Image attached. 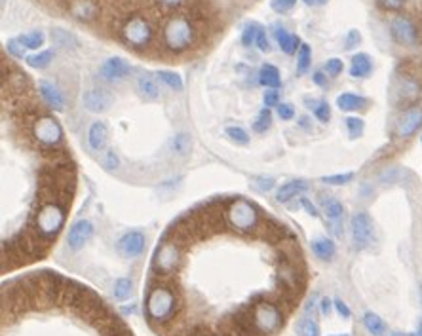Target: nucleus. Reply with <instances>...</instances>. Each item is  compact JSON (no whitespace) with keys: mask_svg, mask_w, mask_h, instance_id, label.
I'll return each mask as SVG.
<instances>
[{"mask_svg":"<svg viewBox=\"0 0 422 336\" xmlns=\"http://www.w3.org/2000/svg\"><path fill=\"white\" fill-rule=\"evenodd\" d=\"M194 23L185 16H169L162 25V46L172 53H183L191 50L198 40Z\"/></svg>","mask_w":422,"mask_h":336,"instance_id":"f257e3e1","label":"nucleus"},{"mask_svg":"<svg viewBox=\"0 0 422 336\" xmlns=\"http://www.w3.org/2000/svg\"><path fill=\"white\" fill-rule=\"evenodd\" d=\"M145 308L152 325H166L179 312V295L168 285H154L147 293Z\"/></svg>","mask_w":422,"mask_h":336,"instance_id":"f03ea898","label":"nucleus"},{"mask_svg":"<svg viewBox=\"0 0 422 336\" xmlns=\"http://www.w3.org/2000/svg\"><path fill=\"white\" fill-rule=\"evenodd\" d=\"M65 220H67V205L59 202H44L35 215L36 236L46 244L52 242L65 227Z\"/></svg>","mask_w":422,"mask_h":336,"instance_id":"7ed1b4c3","label":"nucleus"},{"mask_svg":"<svg viewBox=\"0 0 422 336\" xmlns=\"http://www.w3.org/2000/svg\"><path fill=\"white\" fill-rule=\"evenodd\" d=\"M249 310H251V318H253V325L259 336L274 335L284 325V312L278 302L266 300L263 296H255L249 304Z\"/></svg>","mask_w":422,"mask_h":336,"instance_id":"20e7f679","label":"nucleus"},{"mask_svg":"<svg viewBox=\"0 0 422 336\" xmlns=\"http://www.w3.org/2000/svg\"><path fill=\"white\" fill-rule=\"evenodd\" d=\"M226 224L234 228L240 234H251L259 230L260 227V215L259 209L255 207L253 203H249L243 197H236L228 203L225 211Z\"/></svg>","mask_w":422,"mask_h":336,"instance_id":"39448f33","label":"nucleus"},{"mask_svg":"<svg viewBox=\"0 0 422 336\" xmlns=\"http://www.w3.org/2000/svg\"><path fill=\"white\" fill-rule=\"evenodd\" d=\"M154 25L147 16H132L120 27V38L133 50H147L154 40Z\"/></svg>","mask_w":422,"mask_h":336,"instance_id":"423d86ee","label":"nucleus"},{"mask_svg":"<svg viewBox=\"0 0 422 336\" xmlns=\"http://www.w3.org/2000/svg\"><path fill=\"white\" fill-rule=\"evenodd\" d=\"M422 97V82L413 72H398L392 84L394 103L401 109H409Z\"/></svg>","mask_w":422,"mask_h":336,"instance_id":"0eeeda50","label":"nucleus"},{"mask_svg":"<svg viewBox=\"0 0 422 336\" xmlns=\"http://www.w3.org/2000/svg\"><path fill=\"white\" fill-rule=\"evenodd\" d=\"M181 264H183V249L179 242L162 239V244L158 245L157 253L152 256V272H157L158 276H169L177 272Z\"/></svg>","mask_w":422,"mask_h":336,"instance_id":"6e6552de","label":"nucleus"},{"mask_svg":"<svg viewBox=\"0 0 422 336\" xmlns=\"http://www.w3.org/2000/svg\"><path fill=\"white\" fill-rule=\"evenodd\" d=\"M33 137L44 148H56L63 143V128L53 116L42 114L33 122Z\"/></svg>","mask_w":422,"mask_h":336,"instance_id":"1a4fd4ad","label":"nucleus"},{"mask_svg":"<svg viewBox=\"0 0 422 336\" xmlns=\"http://www.w3.org/2000/svg\"><path fill=\"white\" fill-rule=\"evenodd\" d=\"M390 35L399 46L405 48H413L418 44L421 40V33H418V27L415 25V21L405 16H396V18L390 21Z\"/></svg>","mask_w":422,"mask_h":336,"instance_id":"9d476101","label":"nucleus"},{"mask_svg":"<svg viewBox=\"0 0 422 336\" xmlns=\"http://www.w3.org/2000/svg\"><path fill=\"white\" fill-rule=\"evenodd\" d=\"M352 228V242L356 249H367L375 242V227L367 213H356L350 220Z\"/></svg>","mask_w":422,"mask_h":336,"instance_id":"9b49d317","label":"nucleus"},{"mask_svg":"<svg viewBox=\"0 0 422 336\" xmlns=\"http://www.w3.org/2000/svg\"><path fill=\"white\" fill-rule=\"evenodd\" d=\"M422 128V107L413 104L409 109H403L401 116L396 124V137L398 139H409Z\"/></svg>","mask_w":422,"mask_h":336,"instance_id":"f8f14e48","label":"nucleus"},{"mask_svg":"<svg viewBox=\"0 0 422 336\" xmlns=\"http://www.w3.org/2000/svg\"><path fill=\"white\" fill-rule=\"evenodd\" d=\"M67 10L75 19L82 23H90L99 18V2L97 0H67Z\"/></svg>","mask_w":422,"mask_h":336,"instance_id":"ddd939ff","label":"nucleus"},{"mask_svg":"<svg viewBox=\"0 0 422 336\" xmlns=\"http://www.w3.org/2000/svg\"><path fill=\"white\" fill-rule=\"evenodd\" d=\"M92 236H93V224L90 222V220L80 219V220H76L75 224L70 227L69 236H67V244H69V247L73 251H80L82 247L92 239Z\"/></svg>","mask_w":422,"mask_h":336,"instance_id":"4468645a","label":"nucleus"},{"mask_svg":"<svg viewBox=\"0 0 422 336\" xmlns=\"http://www.w3.org/2000/svg\"><path fill=\"white\" fill-rule=\"evenodd\" d=\"M145 244V234L137 232V230H132V232L124 234V236L118 239V251H120L124 256H127V259H135V256L143 255Z\"/></svg>","mask_w":422,"mask_h":336,"instance_id":"2eb2a0df","label":"nucleus"},{"mask_svg":"<svg viewBox=\"0 0 422 336\" xmlns=\"http://www.w3.org/2000/svg\"><path fill=\"white\" fill-rule=\"evenodd\" d=\"M82 103L90 112H107L115 103V97L107 90H88L82 95Z\"/></svg>","mask_w":422,"mask_h":336,"instance_id":"dca6fc26","label":"nucleus"},{"mask_svg":"<svg viewBox=\"0 0 422 336\" xmlns=\"http://www.w3.org/2000/svg\"><path fill=\"white\" fill-rule=\"evenodd\" d=\"M132 72V67L126 59L122 58H110L101 65V76L107 82H120Z\"/></svg>","mask_w":422,"mask_h":336,"instance_id":"f3484780","label":"nucleus"},{"mask_svg":"<svg viewBox=\"0 0 422 336\" xmlns=\"http://www.w3.org/2000/svg\"><path fill=\"white\" fill-rule=\"evenodd\" d=\"M324 213L327 217V220L331 222V227H333V232L337 236H341L342 234V219H344V207H342V203L337 200V197H325L324 200Z\"/></svg>","mask_w":422,"mask_h":336,"instance_id":"a211bd4d","label":"nucleus"},{"mask_svg":"<svg viewBox=\"0 0 422 336\" xmlns=\"http://www.w3.org/2000/svg\"><path fill=\"white\" fill-rule=\"evenodd\" d=\"M38 93H41V97L46 101V104L50 109L53 110H63L65 109V99L63 93L59 90L56 84L48 80H41L38 82Z\"/></svg>","mask_w":422,"mask_h":336,"instance_id":"6ab92c4d","label":"nucleus"},{"mask_svg":"<svg viewBox=\"0 0 422 336\" xmlns=\"http://www.w3.org/2000/svg\"><path fill=\"white\" fill-rule=\"evenodd\" d=\"M107 139H109V129L105 126V122H93L88 131V145L95 152H101L107 146Z\"/></svg>","mask_w":422,"mask_h":336,"instance_id":"aec40b11","label":"nucleus"},{"mask_svg":"<svg viewBox=\"0 0 422 336\" xmlns=\"http://www.w3.org/2000/svg\"><path fill=\"white\" fill-rule=\"evenodd\" d=\"M274 36H276L278 46L282 48V50H284L288 55H293V53H297L299 52V48L302 46L301 38L295 35H290V33L284 29V27H276V31H274Z\"/></svg>","mask_w":422,"mask_h":336,"instance_id":"412c9836","label":"nucleus"},{"mask_svg":"<svg viewBox=\"0 0 422 336\" xmlns=\"http://www.w3.org/2000/svg\"><path fill=\"white\" fill-rule=\"evenodd\" d=\"M373 70V59L367 53H356L350 63V76L352 78H365Z\"/></svg>","mask_w":422,"mask_h":336,"instance_id":"4be33fe9","label":"nucleus"},{"mask_svg":"<svg viewBox=\"0 0 422 336\" xmlns=\"http://www.w3.org/2000/svg\"><path fill=\"white\" fill-rule=\"evenodd\" d=\"M308 185H307V180H301V179H297V180H290V183H285L280 190L276 192V197H278V202L280 203H288L291 200V197H297V196H301L302 192L307 190Z\"/></svg>","mask_w":422,"mask_h":336,"instance_id":"5701e85b","label":"nucleus"},{"mask_svg":"<svg viewBox=\"0 0 422 336\" xmlns=\"http://www.w3.org/2000/svg\"><path fill=\"white\" fill-rule=\"evenodd\" d=\"M137 92L145 101H157L158 95H160V87H158L152 76L141 75L137 78Z\"/></svg>","mask_w":422,"mask_h":336,"instance_id":"b1692460","label":"nucleus"},{"mask_svg":"<svg viewBox=\"0 0 422 336\" xmlns=\"http://www.w3.org/2000/svg\"><path fill=\"white\" fill-rule=\"evenodd\" d=\"M367 99L362 97V95H356V93H341L337 97V107L344 112H354V110H362L367 107Z\"/></svg>","mask_w":422,"mask_h":336,"instance_id":"393cba45","label":"nucleus"},{"mask_svg":"<svg viewBox=\"0 0 422 336\" xmlns=\"http://www.w3.org/2000/svg\"><path fill=\"white\" fill-rule=\"evenodd\" d=\"M312 251L314 255L322 259V261H331L333 255H335V244H333V239L329 238H316L312 242Z\"/></svg>","mask_w":422,"mask_h":336,"instance_id":"a878e982","label":"nucleus"},{"mask_svg":"<svg viewBox=\"0 0 422 336\" xmlns=\"http://www.w3.org/2000/svg\"><path fill=\"white\" fill-rule=\"evenodd\" d=\"M259 82L265 87H280L282 80H280V70L274 65H263L259 70Z\"/></svg>","mask_w":422,"mask_h":336,"instance_id":"bb28decb","label":"nucleus"},{"mask_svg":"<svg viewBox=\"0 0 422 336\" xmlns=\"http://www.w3.org/2000/svg\"><path fill=\"white\" fill-rule=\"evenodd\" d=\"M364 325H365V329L369 330L373 336H382L384 332H386V323H384V321H382V319L373 312L365 313Z\"/></svg>","mask_w":422,"mask_h":336,"instance_id":"cd10ccee","label":"nucleus"},{"mask_svg":"<svg viewBox=\"0 0 422 336\" xmlns=\"http://www.w3.org/2000/svg\"><path fill=\"white\" fill-rule=\"evenodd\" d=\"M172 151L177 154V156H189L192 151V139L191 135L186 134H179L175 135L174 139H172Z\"/></svg>","mask_w":422,"mask_h":336,"instance_id":"c85d7f7f","label":"nucleus"},{"mask_svg":"<svg viewBox=\"0 0 422 336\" xmlns=\"http://www.w3.org/2000/svg\"><path fill=\"white\" fill-rule=\"evenodd\" d=\"M25 61H27V65L29 67H33V69H46V67H50V63L53 61V52H50V50H44V52L41 53H35V55H29V58H25Z\"/></svg>","mask_w":422,"mask_h":336,"instance_id":"c756f323","label":"nucleus"},{"mask_svg":"<svg viewBox=\"0 0 422 336\" xmlns=\"http://www.w3.org/2000/svg\"><path fill=\"white\" fill-rule=\"evenodd\" d=\"M112 293H115V298L118 302L127 300V298H130V296H132V293H133L132 279H127V278L116 279L115 289H112Z\"/></svg>","mask_w":422,"mask_h":336,"instance_id":"7c9ffc66","label":"nucleus"},{"mask_svg":"<svg viewBox=\"0 0 422 336\" xmlns=\"http://www.w3.org/2000/svg\"><path fill=\"white\" fill-rule=\"evenodd\" d=\"M44 40H46V36L42 31H31V33L19 36V42L29 50H38L41 46H44Z\"/></svg>","mask_w":422,"mask_h":336,"instance_id":"2f4dec72","label":"nucleus"},{"mask_svg":"<svg viewBox=\"0 0 422 336\" xmlns=\"http://www.w3.org/2000/svg\"><path fill=\"white\" fill-rule=\"evenodd\" d=\"M310 63H312V50H310L308 44H302L299 48V52H297V72L305 75L308 67H310Z\"/></svg>","mask_w":422,"mask_h":336,"instance_id":"473e14b6","label":"nucleus"},{"mask_svg":"<svg viewBox=\"0 0 422 336\" xmlns=\"http://www.w3.org/2000/svg\"><path fill=\"white\" fill-rule=\"evenodd\" d=\"M158 78H160V82H164L166 86L175 90V92H181V90H183V80H181V76L177 75V72H174V70H160V72H158Z\"/></svg>","mask_w":422,"mask_h":336,"instance_id":"72a5a7b5","label":"nucleus"},{"mask_svg":"<svg viewBox=\"0 0 422 336\" xmlns=\"http://www.w3.org/2000/svg\"><path fill=\"white\" fill-rule=\"evenodd\" d=\"M297 335L299 336H320L318 323L310 318H302L297 323Z\"/></svg>","mask_w":422,"mask_h":336,"instance_id":"f704fd0d","label":"nucleus"},{"mask_svg":"<svg viewBox=\"0 0 422 336\" xmlns=\"http://www.w3.org/2000/svg\"><path fill=\"white\" fill-rule=\"evenodd\" d=\"M344 124H347V131H348V135H350V139H358V137H362V135H364L365 122L362 120V118L348 116L347 120H344Z\"/></svg>","mask_w":422,"mask_h":336,"instance_id":"c9c22d12","label":"nucleus"},{"mask_svg":"<svg viewBox=\"0 0 422 336\" xmlns=\"http://www.w3.org/2000/svg\"><path fill=\"white\" fill-rule=\"evenodd\" d=\"M270 126H272V112L268 107H265V109L259 112L257 120L253 122V129L257 131V134H265L266 129L270 128Z\"/></svg>","mask_w":422,"mask_h":336,"instance_id":"e433bc0d","label":"nucleus"},{"mask_svg":"<svg viewBox=\"0 0 422 336\" xmlns=\"http://www.w3.org/2000/svg\"><path fill=\"white\" fill-rule=\"evenodd\" d=\"M260 29H263V27H260L259 23H248V25H246V27H243V33H242V44H243V46H253Z\"/></svg>","mask_w":422,"mask_h":336,"instance_id":"4c0bfd02","label":"nucleus"},{"mask_svg":"<svg viewBox=\"0 0 422 336\" xmlns=\"http://www.w3.org/2000/svg\"><path fill=\"white\" fill-rule=\"evenodd\" d=\"M226 135L231 137L232 143H236V145H248L249 143V135L248 131L240 126H231V128L225 129Z\"/></svg>","mask_w":422,"mask_h":336,"instance_id":"58836bf2","label":"nucleus"},{"mask_svg":"<svg viewBox=\"0 0 422 336\" xmlns=\"http://www.w3.org/2000/svg\"><path fill=\"white\" fill-rule=\"evenodd\" d=\"M352 179H354V173L350 171V173H339V175H327V177H322V183H325V185L342 186V185H348Z\"/></svg>","mask_w":422,"mask_h":336,"instance_id":"ea45409f","label":"nucleus"},{"mask_svg":"<svg viewBox=\"0 0 422 336\" xmlns=\"http://www.w3.org/2000/svg\"><path fill=\"white\" fill-rule=\"evenodd\" d=\"M407 4V0H376V6L384 10V12H399L403 10V6Z\"/></svg>","mask_w":422,"mask_h":336,"instance_id":"a19ab883","label":"nucleus"},{"mask_svg":"<svg viewBox=\"0 0 422 336\" xmlns=\"http://www.w3.org/2000/svg\"><path fill=\"white\" fill-rule=\"evenodd\" d=\"M297 4V0H270V8L276 13H288L293 10Z\"/></svg>","mask_w":422,"mask_h":336,"instance_id":"79ce46f5","label":"nucleus"},{"mask_svg":"<svg viewBox=\"0 0 422 336\" xmlns=\"http://www.w3.org/2000/svg\"><path fill=\"white\" fill-rule=\"evenodd\" d=\"M6 50L10 55H14V58H18V59L25 58V46L19 42V38H10V40L6 42Z\"/></svg>","mask_w":422,"mask_h":336,"instance_id":"37998d69","label":"nucleus"},{"mask_svg":"<svg viewBox=\"0 0 422 336\" xmlns=\"http://www.w3.org/2000/svg\"><path fill=\"white\" fill-rule=\"evenodd\" d=\"M253 188L255 190H259V192H268L274 188V185H276V180L272 179V177H255L253 179Z\"/></svg>","mask_w":422,"mask_h":336,"instance_id":"c03bdc74","label":"nucleus"},{"mask_svg":"<svg viewBox=\"0 0 422 336\" xmlns=\"http://www.w3.org/2000/svg\"><path fill=\"white\" fill-rule=\"evenodd\" d=\"M314 116L318 118L320 122H329L331 118V107L329 103H325V101H320V104L314 109Z\"/></svg>","mask_w":422,"mask_h":336,"instance_id":"a18cd8bd","label":"nucleus"},{"mask_svg":"<svg viewBox=\"0 0 422 336\" xmlns=\"http://www.w3.org/2000/svg\"><path fill=\"white\" fill-rule=\"evenodd\" d=\"M344 70V63H342V59L333 58L329 59L327 63H325V72L329 76H339Z\"/></svg>","mask_w":422,"mask_h":336,"instance_id":"49530a36","label":"nucleus"},{"mask_svg":"<svg viewBox=\"0 0 422 336\" xmlns=\"http://www.w3.org/2000/svg\"><path fill=\"white\" fill-rule=\"evenodd\" d=\"M263 101H265V107L272 109V107H278L280 104V93H278L276 87H268L263 95Z\"/></svg>","mask_w":422,"mask_h":336,"instance_id":"de8ad7c7","label":"nucleus"},{"mask_svg":"<svg viewBox=\"0 0 422 336\" xmlns=\"http://www.w3.org/2000/svg\"><path fill=\"white\" fill-rule=\"evenodd\" d=\"M191 0H157V4L164 10H179V8L186 6Z\"/></svg>","mask_w":422,"mask_h":336,"instance_id":"09e8293b","label":"nucleus"},{"mask_svg":"<svg viewBox=\"0 0 422 336\" xmlns=\"http://www.w3.org/2000/svg\"><path fill=\"white\" fill-rule=\"evenodd\" d=\"M276 109H278V116L282 118V120H291V118L295 116V109H293V104L280 103Z\"/></svg>","mask_w":422,"mask_h":336,"instance_id":"8fccbe9b","label":"nucleus"},{"mask_svg":"<svg viewBox=\"0 0 422 336\" xmlns=\"http://www.w3.org/2000/svg\"><path fill=\"white\" fill-rule=\"evenodd\" d=\"M359 42H362V35H359V31H356V29L348 31L347 38H344V48H347V50H352V48L359 46Z\"/></svg>","mask_w":422,"mask_h":336,"instance_id":"3c124183","label":"nucleus"},{"mask_svg":"<svg viewBox=\"0 0 422 336\" xmlns=\"http://www.w3.org/2000/svg\"><path fill=\"white\" fill-rule=\"evenodd\" d=\"M52 38L58 46H63V48H69V40H75V36L67 35L65 31H56V33L52 35Z\"/></svg>","mask_w":422,"mask_h":336,"instance_id":"603ef678","label":"nucleus"},{"mask_svg":"<svg viewBox=\"0 0 422 336\" xmlns=\"http://www.w3.org/2000/svg\"><path fill=\"white\" fill-rule=\"evenodd\" d=\"M118 163H120V160H118V156L115 154V151H107L105 152L103 156V166L107 169H116L118 168Z\"/></svg>","mask_w":422,"mask_h":336,"instance_id":"864d4df0","label":"nucleus"},{"mask_svg":"<svg viewBox=\"0 0 422 336\" xmlns=\"http://www.w3.org/2000/svg\"><path fill=\"white\" fill-rule=\"evenodd\" d=\"M255 44H257V48H259L260 52H270V42H268V36H266V33L263 29L259 31Z\"/></svg>","mask_w":422,"mask_h":336,"instance_id":"5fc2aeb1","label":"nucleus"},{"mask_svg":"<svg viewBox=\"0 0 422 336\" xmlns=\"http://www.w3.org/2000/svg\"><path fill=\"white\" fill-rule=\"evenodd\" d=\"M333 304H335V310H337V312H339V315H342V318H344V319H348V318H350V315H352V312H350V308H348L347 304H344V302L341 300V298H337V300L333 302Z\"/></svg>","mask_w":422,"mask_h":336,"instance_id":"6e6d98bb","label":"nucleus"},{"mask_svg":"<svg viewBox=\"0 0 422 336\" xmlns=\"http://www.w3.org/2000/svg\"><path fill=\"white\" fill-rule=\"evenodd\" d=\"M301 205L308 211V215H312V217H318V209H316V205H314L310 200H307V197H301Z\"/></svg>","mask_w":422,"mask_h":336,"instance_id":"4d7b16f0","label":"nucleus"},{"mask_svg":"<svg viewBox=\"0 0 422 336\" xmlns=\"http://www.w3.org/2000/svg\"><path fill=\"white\" fill-rule=\"evenodd\" d=\"M312 80H314V84H316V86H327V76L324 75V72H322V70H318V72H314V76H312Z\"/></svg>","mask_w":422,"mask_h":336,"instance_id":"13d9d810","label":"nucleus"},{"mask_svg":"<svg viewBox=\"0 0 422 336\" xmlns=\"http://www.w3.org/2000/svg\"><path fill=\"white\" fill-rule=\"evenodd\" d=\"M331 300L329 298H322V312H324V315H329L331 313Z\"/></svg>","mask_w":422,"mask_h":336,"instance_id":"bf43d9fd","label":"nucleus"},{"mask_svg":"<svg viewBox=\"0 0 422 336\" xmlns=\"http://www.w3.org/2000/svg\"><path fill=\"white\" fill-rule=\"evenodd\" d=\"M302 2H305L307 6H312V8L324 6V4H327V0H302Z\"/></svg>","mask_w":422,"mask_h":336,"instance_id":"052dcab7","label":"nucleus"},{"mask_svg":"<svg viewBox=\"0 0 422 336\" xmlns=\"http://www.w3.org/2000/svg\"><path fill=\"white\" fill-rule=\"evenodd\" d=\"M305 103L308 104V109H316V107H318V104H320V101H316V99L307 97V99H305Z\"/></svg>","mask_w":422,"mask_h":336,"instance_id":"680f3d73","label":"nucleus"},{"mask_svg":"<svg viewBox=\"0 0 422 336\" xmlns=\"http://www.w3.org/2000/svg\"><path fill=\"white\" fill-rule=\"evenodd\" d=\"M421 300H422V289H421ZM409 336H422V323H421V327H418V330H416V332H413V335H409Z\"/></svg>","mask_w":422,"mask_h":336,"instance_id":"e2e57ef3","label":"nucleus"},{"mask_svg":"<svg viewBox=\"0 0 422 336\" xmlns=\"http://www.w3.org/2000/svg\"><path fill=\"white\" fill-rule=\"evenodd\" d=\"M390 336H409V335H401V332H394V335H390Z\"/></svg>","mask_w":422,"mask_h":336,"instance_id":"0e129e2a","label":"nucleus"},{"mask_svg":"<svg viewBox=\"0 0 422 336\" xmlns=\"http://www.w3.org/2000/svg\"><path fill=\"white\" fill-rule=\"evenodd\" d=\"M331 336H350V335H331Z\"/></svg>","mask_w":422,"mask_h":336,"instance_id":"69168bd1","label":"nucleus"},{"mask_svg":"<svg viewBox=\"0 0 422 336\" xmlns=\"http://www.w3.org/2000/svg\"><path fill=\"white\" fill-rule=\"evenodd\" d=\"M421 143H422V137H421Z\"/></svg>","mask_w":422,"mask_h":336,"instance_id":"338daca9","label":"nucleus"}]
</instances>
